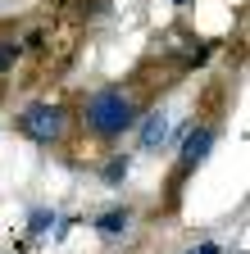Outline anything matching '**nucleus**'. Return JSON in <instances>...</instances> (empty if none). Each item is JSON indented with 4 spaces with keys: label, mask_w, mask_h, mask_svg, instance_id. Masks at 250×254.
I'll return each instance as SVG.
<instances>
[{
    "label": "nucleus",
    "mask_w": 250,
    "mask_h": 254,
    "mask_svg": "<svg viewBox=\"0 0 250 254\" xmlns=\"http://www.w3.org/2000/svg\"><path fill=\"white\" fill-rule=\"evenodd\" d=\"M128 173H132V159H128V154H109L105 164H100V182H105V186H123V182H128Z\"/></svg>",
    "instance_id": "obj_7"
},
{
    "label": "nucleus",
    "mask_w": 250,
    "mask_h": 254,
    "mask_svg": "<svg viewBox=\"0 0 250 254\" xmlns=\"http://www.w3.org/2000/svg\"><path fill=\"white\" fill-rule=\"evenodd\" d=\"M18 37H23L18 23H9V18L0 23V82H5V77L14 73V64L23 59V41H18Z\"/></svg>",
    "instance_id": "obj_5"
},
{
    "label": "nucleus",
    "mask_w": 250,
    "mask_h": 254,
    "mask_svg": "<svg viewBox=\"0 0 250 254\" xmlns=\"http://www.w3.org/2000/svg\"><path fill=\"white\" fill-rule=\"evenodd\" d=\"M137 141L141 150H160L168 141V109H146V118L137 123Z\"/></svg>",
    "instance_id": "obj_4"
},
{
    "label": "nucleus",
    "mask_w": 250,
    "mask_h": 254,
    "mask_svg": "<svg viewBox=\"0 0 250 254\" xmlns=\"http://www.w3.org/2000/svg\"><path fill=\"white\" fill-rule=\"evenodd\" d=\"M168 5H177V9H186V5H191V0H168Z\"/></svg>",
    "instance_id": "obj_10"
},
{
    "label": "nucleus",
    "mask_w": 250,
    "mask_h": 254,
    "mask_svg": "<svg viewBox=\"0 0 250 254\" xmlns=\"http://www.w3.org/2000/svg\"><path fill=\"white\" fill-rule=\"evenodd\" d=\"M191 254H223V250H218L214 241H200V245H191Z\"/></svg>",
    "instance_id": "obj_9"
},
{
    "label": "nucleus",
    "mask_w": 250,
    "mask_h": 254,
    "mask_svg": "<svg viewBox=\"0 0 250 254\" xmlns=\"http://www.w3.org/2000/svg\"><path fill=\"white\" fill-rule=\"evenodd\" d=\"M186 254H191V250H186Z\"/></svg>",
    "instance_id": "obj_11"
},
{
    "label": "nucleus",
    "mask_w": 250,
    "mask_h": 254,
    "mask_svg": "<svg viewBox=\"0 0 250 254\" xmlns=\"http://www.w3.org/2000/svg\"><path fill=\"white\" fill-rule=\"evenodd\" d=\"M214 141H218V123L214 118H200V123H191L182 132V145H177V159H173V177H168V204L182 195L186 177H191L205 159L214 154Z\"/></svg>",
    "instance_id": "obj_3"
},
{
    "label": "nucleus",
    "mask_w": 250,
    "mask_h": 254,
    "mask_svg": "<svg viewBox=\"0 0 250 254\" xmlns=\"http://www.w3.org/2000/svg\"><path fill=\"white\" fill-rule=\"evenodd\" d=\"M14 132L27 136L32 145L55 150V145H64L69 132H73V109L55 105V100H32V105H23V109L14 114Z\"/></svg>",
    "instance_id": "obj_2"
},
{
    "label": "nucleus",
    "mask_w": 250,
    "mask_h": 254,
    "mask_svg": "<svg viewBox=\"0 0 250 254\" xmlns=\"http://www.w3.org/2000/svg\"><path fill=\"white\" fill-rule=\"evenodd\" d=\"M55 209H32L27 213V236H46V232H55Z\"/></svg>",
    "instance_id": "obj_8"
},
{
    "label": "nucleus",
    "mask_w": 250,
    "mask_h": 254,
    "mask_svg": "<svg viewBox=\"0 0 250 254\" xmlns=\"http://www.w3.org/2000/svg\"><path fill=\"white\" fill-rule=\"evenodd\" d=\"M164 86H155L150 68H137L128 82H105L96 86L91 95H82L78 105V127L82 136L100 141V145H114L123 141V132H132V127L146 118V109H155V95Z\"/></svg>",
    "instance_id": "obj_1"
},
{
    "label": "nucleus",
    "mask_w": 250,
    "mask_h": 254,
    "mask_svg": "<svg viewBox=\"0 0 250 254\" xmlns=\"http://www.w3.org/2000/svg\"><path fill=\"white\" fill-rule=\"evenodd\" d=\"M132 218H137L132 204H118V209H105L100 218H91V227H96L105 241H118V236H128V232H132Z\"/></svg>",
    "instance_id": "obj_6"
}]
</instances>
